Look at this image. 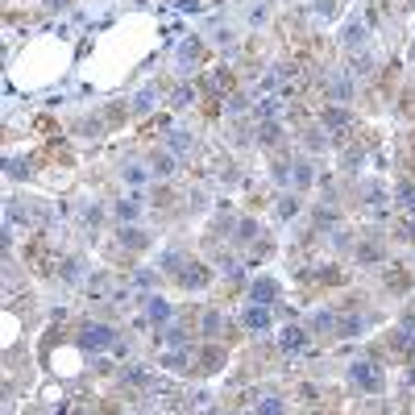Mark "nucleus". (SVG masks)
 Returning <instances> with one entry per match:
<instances>
[{
    "label": "nucleus",
    "mask_w": 415,
    "mask_h": 415,
    "mask_svg": "<svg viewBox=\"0 0 415 415\" xmlns=\"http://www.w3.org/2000/svg\"><path fill=\"white\" fill-rule=\"evenodd\" d=\"M71 63V46L54 42V38H38L33 46H25L21 63H17V83L25 88H42L54 75H63V67Z\"/></svg>",
    "instance_id": "1"
},
{
    "label": "nucleus",
    "mask_w": 415,
    "mask_h": 415,
    "mask_svg": "<svg viewBox=\"0 0 415 415\" xmlns=\"http://www.w3.org/2000/svg\"><path fill=\"white\" fill-rule=\"evenodd\" d=\"M46 366H50V374L54 378H79L83 369H88V349L79 341H58L54 349L46 353Z\"/></svg>",
    "instance_id": "2"
},
{
    "label": "nucleus",
    "mask_w": 415,
    "mask_h": 415,
    "mask_svg": "<svg viewBox=\"0 0 415 415\" xmlns=\"http://www.w3.org/2000/svg\"><path fill=\"white\" fill-rule=\"evenodd\" d=\"M75 341L83 345L88 353H108V349H117L121 337H117V328H112V324H104V320H88V324L79 328V337H75Z\"/></svg>",
    "instance_id": "3"
},
{
    "label": "nucleus",
    "mask_w": 415,
    "mask_h": 415,
    "mask_svg": "<svg viewBox=\"0 0 415 415\" xmlns=\"http://www.w3.org/2000/svg\"><path fill=\"white\" fill-rule=\"evenodd\" d=\"M212 266L208 262H187L183 274H179V283H183V291H204V287H212Z\"/></svg>",
    "instance_id": "4"
},
{
    "label": "nucleus",
    "mask_w": 415,
    "mask_h": 415,
    "mask_svg": "<svg viewBox=\"0 0 415 415\" xmlns=\"http://www.w3.org/2000/svg\"><path fill=\"white\" fill-rule=\"evenodd\" d=\"M349 382L362 387V391H382V369L374 366V362H353L349 366Z\"/></svg>",
    "instance_id": "5"
},
{
    "label": "nucleus",
    "mask_w": 415,
    "mask_h": 415,
    "mask_svg": "<svg viewBox=\"0 0 415 415\" xmlns=\"http://www.w3.org/2000/svg\"><path fill=\"white\" fill-rule=\"evenodd\" d=\"M146 320L154 324V328H167V324H174L171 299H162V295H149V299H146Z\"/></svg>",
    "instance_id": "6"
},
{
    "label": "nucleus",
    "mask_w": 415,
    "mask_h": 415,
    "mask_svg": "<svg viewBox=\"0 0 415 415\" xmlns=\"http://www.w3.org/2000/svg\"><path fill=\"white\" fill-rule=\"evenodd\" d=\"M274 299H278V283L274 278H258V283H249V303H262V308H274Z\"/></svg>",
    "instance_id": "7"
},
{
    "label": "nucleus",
    "mask_w": 415,
    "mask_h": 415,
    "mask_svg": "<svg viewBox=\"0 0 415 415\" xmlns=\"http://www.w3.org/2000/svg\"><path fill=\"white\" fill-rule=\"evenodd\" d=\"M117 241H121V249H129V253H146L149 249V237L142 233V228H133V224H121Z\"/></svg>",
    "instance_id": "8"
},
{
    "label": "nucleus",
    "mask_w": 415,
    "mask_h": 415,
    "mask_svg": "<svg viewBox=\"0 0 415 415\" xmlns=\"http://www.w3.org/2000/svg\"><path fill=\"white\" fill-rule=\"evenodd\" d=\"M174 167H179V154H171L167 146L149 154V171L158 174V179H171V174H174Z\"/></svg>",
    "instance_id": "9"
},
{
    "label": "nucleus",
    "mask_w": 415,
    "mask_h": 415,
    "mask_svg": "<svg viewBox=\"0 0 415 415\" xmlns=\"http://www.w3.org/2000/svg\"><path fill=\"white\" fill-rule=\"evenodd\" d=\"M349 121H353V112H349V108H341V104H337V108H324V117H320V125H324V133H328V129L337 133V129H345Z\"/></svg>",
    "instance_id": "10"
},
{
    "label": "nucleus",
    "mask_w": 415,
    "mask_h": 415,
    "mask_svg": "<svg viewBox=\"0 0 415 415\" xmlns=\"http://www.w3.org/2000/svg\"><path fill=\"white\" fill-rule=\"evenodd\" d=\"M241 320H245V328H258V332H262V328H270V308H262V303H249Z\"/></svg>",
    "instance_id": "11"
},
{
    "label": "nucleus",
    "mask_w": 415,
    "mask_h": 415,
    "mask_svg": "<svg viewBox=\"0 0 415 415\" xmlns=\"http://www.w3.org/2000/svg\"><path fill=\"white\" fill-rule=\"evenodd\" d=\"M112 216L121 220V224H133V220L142 216V204H137V199H117V208H112Z\"/></svg>",
    "instance_id": "12"
},
{
    "label": "nucleus",
    "mask_w": 415,
    "mask_h": 415,
    "mask_svg": "<svg viewBox=\"0 0 415 415\" xmlns=\"http://www.w3.org/2000/svg\"><path fill=\"white\" fill-rule=\"evenodd\" d=\"M299 208H303V199H299V191H287V196H278V216H283V220L299 216Z\"/></svg>",
    "instance_id": "13"
},
{
    "label": "nucleus",
    "mask_w": 415,
    "mask_h": 415,
    "mask_svg": "<svg viewBox=\"0 0 415 415\" xmlns=\"http://www.w3.org/2000/svg\"><path fill=\"white\" fill-rule=\"evenodd\" d=\"M283 349H287V353H299V349H303V345H308V332H303V328H283Z\"/></svg>",
    "instance_id": "14"
},
{
    "label": "nucleus",
    "mask_w": 415,
    "mask_h": 415,
    "mask_svg": "<svg viewBox=\"0 0 415 415\" xmlns=\"http://www.w3.org/2000/svg\"><path fill=\"white\" fill-rule=\"evenodd\" d=\"M303 187H312V162L308 158L295 162V191H303Z\"/></svg>",
    "instance_id": "15"
},
{
    "label": "nucleus",
    "mask_w": 415,
    "mask_h": 415,
    "mask_svg": "<svg viewBox=\"0 0 415 415\" xmlns=\"http://www.w3.org/2000/svg\"><path fill=\"white\" fill-rule=\"evenodd\" d=\"M191 146H196L191 133H171V137H167V149H171V154H187Z\"/></svg>",
    "instance_id": "16"
},
{
    "label": "nucleus",
    "mask_w": 415,
    "mask_h": 415,
    "mask_svg": "<svg viewBox=\"0 0 415 415\" xmlns=\"http://www.w3.org/2000/svg\"><path fill=\"white\" fill-rule=\"evenodd\" d=\"M17 332H21V320H17V312H9V316H4V349L17 345Z\"/></svg>",
    "instance_id": "17"
},
{
    "label": "nucleus",
    "mask_w": 415,
    "mask_h": 415,
    "mask_svg": "<svg viewBox=\"0 0 415 415\" xmlns=\"http://www.w3.org/2000/svg\"><path fill=\"white\" fill-rule=\"evenodd\" d=\"M278 133H283V125L262 121V129H258V142H262V146H278Z\"/></svg>",
    "instance_id": "18"
},
{
    "label": "nucleus",
    "mask_w": 415,
    "mask_h": 415,
    "mask_svg": "<svg viewBox=\"0 0 415 415\" xmlns=\"http://www.w3.org/2000/svg\"><path fill=\"white\" fill-rule=\"evenodd\" d=\"M345 46H366V25H349V29H345V38H341Z\"/></svg>",
    "instance_id": "19"
},
{
    "label": "nucleus",
    "mask_w": 415,
    "mask_h": 415,
    "mask_svg": "<svg viewBox=\"0 0 415 415\" xmlns=\"http://www.w3.org/2000/svg\"><path fill=\"white\" fill-rule=\"evenodd\" d=\"M253 415H287V403H283V399H262Z\"/></svg>",
    "instance_id": "20"
},
{
    "label": "nucleus",
    "mask_w": 415,
    "mask_h": 415,
    "mask_svg": "<svg viewBox=\"0 0 415 415\" xmlns=\"http://www.w3.org/2000/svg\"><path fill=\"white\" fill-rule=\"evenodd\" d=\"M121 179L125 183H146V167L142 162H129V167H121Z\"/></svg>",
    "instance_id": "21"
}]
</instances>
